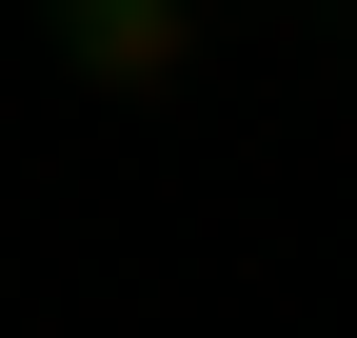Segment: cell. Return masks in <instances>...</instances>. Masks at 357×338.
<instances>
[{"label":"cell","mask_w":357,"mask_h":338,"mask_svg":"<svg viewBox=\"0 0 357 338\" xmlns=\"http://www.w3.org/2000/svg\"><path fill=\"white\" fill-rule=\"evenodd\" d=\"M40 40H60V80H100V100L199 80V0H40Z\"/></svg>","instance_id":"cell-1"}]
</instances>
